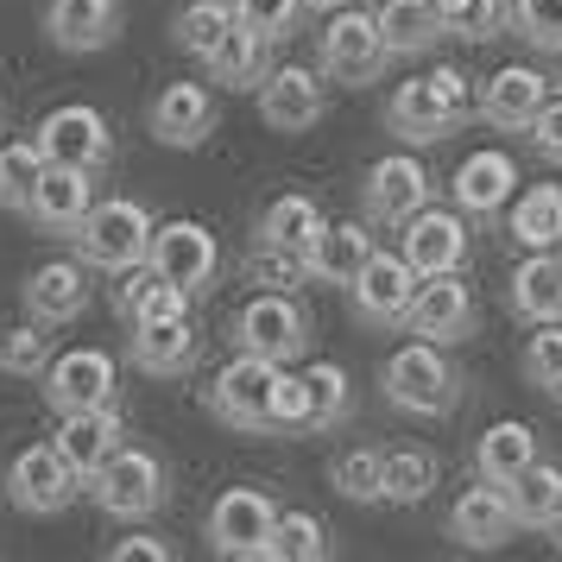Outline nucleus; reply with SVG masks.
Instances as JSON below:
<instances>
[{"label":"nucleus","instance_id":"obj_15","mask_svg":"<svg viewBox=\"0 0 562 562\" xmlns=\"http://www.w3.org/2000/svg\"><path fill=\"white\" fill-rule=\"evenodd\" d=\"M398 254H405L424 279H436V272H461V266H468V254H474L468 215H461V209H449V203H442V209L424 203L405 228H398Z\"/></svg>","mask_w":562,"mask_h":562},{"label":"nucleus","instance_id":"obj_40","mask_svg":"<svg viewBox=\"0 0 562 562\" xmlns=\"http://www.w3.org/2000/svg\"><path fill=\"white\" fill-rule=\"evenodd\" d=\"M52 367V335L38 316H20V323H7L0 329V373H13V380H38Z\"/></svg>","mask_w":562,"mask_h":562},{"label":"nucleus","instance_id":"obj_29","mask_svg":"<svg viewBox=\"0 0 562 562\" xmlns=\"http://www.w3.org/2000/svg\"><path fill=\"white\" fill-rule=\"evenodd\" d=\"M506 304L518 323H562V254L543 247V254H525L512 266V284H506Z\"/></svg>","mask_w":562,"mask_h":562},{"label":"nucleus","instance_id":"obj_37","mask_svg":"<svg viewBox=\"0 0 562 562\" xmlns=\"http://www.w3.org/2000/svg\"><path fill=\"white\" fill-rule=\"evenodd\" d=\"M304 385H310V436H329L355 417V385H348V373L335 360H310Z\"/></svg>","mask_w":562,"mask_h":562},{"label":"nucleus","instance_id":"obj_26","mask_svg":"<svg viewBox=\"0 0 562 562\" xmlns=\"http://www.w3.org/2000/svg\"><path fill=\"white\" fill-rule=\"evenodd\" d=\"M449 537H456L461 550H506L512 537H518L506 486H493V481L468 486L456 506H449Z\"/></svg>","mask_w":562,"mask_h":562},{"label":"nucleus","instance_id":"obj_41","mask_svg":"<svg viewBox=\"0 0 562 562\" xmlns=\"http://www.w3.org/2000/svg\"><path fill=\"white\" fill-rule=\"evenodd\" d=\"M38 178H45V153H38V139H7V146H0V209L26 215L32 183Z\"/></svg>","mask_w":562,"mask_h":562},{"label":"nucleus","instance_id":"obj_13","mask_svg":"<svg viewBox=\"0 0 562 562\" xmlns=\"http://www.w3.org/2000/svg\"><path fill=\"white\" fill-rule=\"evenodd\" d=\"M259 95V121L272 133H310L323 127V114H329V77L323 70H310V64H279V70H266V82L254 89Z\"/></svg>","mask_w":562,"mask_h":562},{"label":"nucleus","instance_id":"obj_14","mask_svg":"<svg viewBox=\"0 0 562 562\" xmlns=\"http://www.w3.org/2000/svg\"><path fill=\"white\" fill-rule=\"evenodd\" d=\"M38 392H45V405H52L57 417H64V411L114 405L121 367H114V355H102V348H64V355H52V367L38 373Z\"/></svg>","mask_w":562,"mask_h":562},{"label":"nucleus","instance_id":"obj_55","mask_svg":"<svg viewBox=\"0 0 562 562\" xmlns=\"http://www.w3.org/2000/svg\"><path fill=\"white\" fill-rule=\"evenodd\" d=\"M557 405H562V392H557Z\"/></svg>","mask_w":562,"mask_h":562},{"label":"nucleus","instance_id":"obj_31","mask_svg":"<svg viewBox=\"0 0 562 562\" xmlns=\"http://www.w3.org/2000/svg\"><path fill=\"white\" fill-rule=\"evenodd\" d=\"M506 234L525 254L562 247V183H531V190H518L512 209H506Z\"/></svg>","mask_w":562,"mask_h":562},{"label":"nucleus","instance_id":"obj_30","mask_svg":"<svg viewBox=\"0 0 562 562\" xmlns=\"http://www.w3.org/2000/svg\"><path fill=\"white\" fill-rule=\"evenodd\" d=\"M329 228V215H323V203L316 196H272L266 203V215H259V228H254V240L259 247H284V254H297L304 259L310 247H316V234Z\"/></svg>","mask_w":562,"mask_h":562},{"label":"nucleus","instance_id":"obj_35","mask_svg":"<svg viewBox=\"0 0 562 562\" xmlns=\"http://www.w3.org/2000/svg\"><path fill=\"white\" fill-rule=\"evenodd\" d=\"M537 461V430L531 424H518V417H506V424H493V430L474 436V474L493 486H506L518 468H531Z\"/></svg>","mask_w":562,"mask_h":562},{"label":"nucleus","instance_id":"obj_21","mask_svg":"<svg viewBox=\"0 0 562 562\" xmlns=\"http://www.w3.org/2000/svg\"><path fill=\"white\" fill-rule=\"evenodd\" d=\"M543 102H550V77L531 70V64H506V70H493V77L481 82V95H474V121L493 127V133H525Z\"/></svg>","mask_w":562,"mask_h":562},{"label":"nucleus","instance_id":"obj_19","mask_svg":"<svg viewBox=\"0 0 562 562\" xmlns=\"http://www.w3.org/2000/svg\"><path fill=\"white\" fill-rule=\"evenodd\" d=\"M518 196V165H512L499 146H481V153H468L456 165V178H449V203L468 215V222H499Z\"/></svg>","mask_w":562,"mask_h":562},{"label":"nucleus","instance_id":"obj_38","mask_svg":"<svg viewBox=\"0 0 562 562\" xmlns=\"http://www.w3.org/2000/svg\"><path fill=\"white\" fill-rule=\"evenodd\" d=\"M329 486L348 506H385V449H348V456H335Z\"/></svg>","mask_w":562,"mask_h":562},{"label":"nucleus","instance_id":"obj_45","mask_svg":"<svg viewBox=\"0 0 562 562\" xmlns=\"http://www.w3.org/2000/svg\"><path fill=\"white\" fill-rule=\"evenodd\" d=\"M518 373L543 392H562V323H537V335L518 355Z\"/></svg>","mask_w":562,"mask_h":562},{"label":"nucleus","instance_id":"obj_56","mask_svg":"<svg viewBox=\"0 0 562 562\" xmlns=\"http://www.w3.org/2000/svg\"><path fill=\"white\" fill-rule=\"evenodd\" d=\"M557 254H562V247H557Z\"/></svg>","mask_w":562,"mask_h":562},{"label":"nucleus","instance_id":"obj_53","mask_svg":"<svg viewBox=\"0 0 562 562\" xmlns=\"http://www.w3.org/2000/svg\"><path fill=\"white\" fill-rule=\"evenodd\" d=\"M550 537H557V550H562V512H557V525H550Z\"/></svg>","mask_w":562,"mask_h":562},{"label":"nucleus","instance_id":"obj_32","mask_svg":"<svg viewBox=\"0 0 562 562\" xmlns=\"http://www.w3.org/2000/svg\"><path fill=\"white\" fill-rule=\"evenodd\" d=\"M506 499H512L518 531H550V525H557V512H562V468L537 456L531 468H518V474L506 481Z\"/></svg>","mask_w":562,"mask_h":562},{"label":"nucleus","instance_id":"obj_25","mask_svg":"<svg viewBox=\"0 0 562 562\" xmlns=\"http://www.w3.org/2000/svg\"><path fill=\"white\" fill-rule=\"evenodd\" d=\"M385 127L398 133L405 146H436V139L461 133L468 121H461L456 108L436 95V82H430V77H411V82H398V95L385 102Z\"/></svg>","mask_w":562,"mask_h":562},{"label":"nucleus","instance_id":"obj_42","mask_svg":"<svg viewBox=\"0 0 562 562\" xmlns=\"http://www.w3.org/2000/svg\"><path fill=\"white\" fill-rule=\"evenodd\" d=\"M442 32L461 38V45H486V38L512 32V0H456L442 13Z\"/></svg>","mask_w":562,"mask_h":562},{"label":"nucleus","instance_id":"obj_39","mask_svg":"<svg viewBox=\"0 0 562 562\" xmlns=\"http://www.w3.org/2000/svg\"><path fill=\"white\" fill-rule=\"evenodd\" d=\"M329 550H335L329 525H323L316 512H279L272 543H266V557H272V562H323Z\"/></svg>","mask_w":562,"mask_h":562},{"label":"nucleus","instance_id":"obj_36","mask_svg":"<svg viewBox=\"0 0 562 562\" xmlns=\"http://www.w3.org/2000/svg\"><path fill=\"white\" fill-rule=\"evenodd\" d=\"M228 32H234V0H190V7H178V20H171V45L190 52L196 64H209V57L222 52Z\"/></svg>","mask_w":562,"mask_h":562},{"label":"nucleus","instance_id":"obj_44","mask_svg":"<svg viewBox=\"0 0 562 562\" xmlns=\"http://www.w3.org/2000/svg\"><path fill=\"white\" fill-rule=\"evenodd\" d=\"M512 38L531 52H562V0H512Z\"/></svg>","mask_w":562,"mask_h":562},{"label":"nucleus","instance_id":"obj_8","mask_svg":"<svg viewBox=\"0 0 562 562\" xmlns=\"http://www.w3.org/2000/svg\"><path fill=\"white\" fill-rule=\"evenodd\" d=\"M417 284H424V272H417L398 247H392V254L373 247V259L360 266V279L348 284V310H355L360 329H405Z\"/></svg>","mask_w":562,"mask_h":562},{"label":"nucleus","instance_id":"obj_48","mask_svg":"<svg viewBox=\"0 0 562 562\" xmlns=\"http://www.w3.org/2000/svg\"><path fill=\"white\" fill-rule=\"evenodd\" d=\"M272 436H310V385H304V373H279V392H272Z\"/></svg>","mask_w":562,"mask_h":562},{"label":"nucleus","instance_id":"obj_50","mask_svg":"<svg viewBox=\"0 0 562 562\" xmlns=\"http://www.w3.org/2000/svg\"><path fill=\"white\" fill-rule=\"evenodd\" d=\"M430 82H436V95H442V102L456 108L461 121H474V82L461 77L456 64H442V70H430Z\"/></svg>","mask_w":562,"mask_h":562},{"label":"nucleus","instance_id":"obj_54","mask_svg":"<svg viewBox=\"0 0 562 562\" xmlns=\"http://www.w3.org/2000/svg\"><path fill=\"white\" fill-rule=\"evenodd\" d=\"M449 7H456V0H436V13H449Z\"/></svg>","mask_w":562,"mask_h":562},{"label":"nucleus","instance_id":"obj_51","mask_svg":"<svg viewBox=\"0 0 562 562\" xmlns=\"http://www.w3.org/2000/svg\"><path fill=\"white\" fill-rule=\"evenodd\" d=\"M165 562L171 557V543H158V537H127V543H114V562Z\"/></svg>","mask_w":562,"mask_h":562},{"label":"nucleus","instance_id":"obj_10","mask_svg":"<svg viewBox=\"0 0 562 562\" xmlns=\"http://www.w3.org/2000/svg\"><path fill=\"white\" fill-rule=\"evenodd\" d=\"M32 139H38V153L52 158V165H82V171H95V178L114 165V127H108L102 108H89V102L52 108Z\"/></svg>","mask_w":562,"mask_h":562},{"label":"nucleus","instance_id":"obj_3","mask_svg":"<svg viewBox=\"0 0 562 562\" xmlns=\"http://www.w3.org/2000/svg\"><path fill=\"white\" fill-rule=\"evenodd\" d=\"M316 70L341 89H367L392 70V45L380 32V13H360L355 0L323 13V32H316Z\"/></svg>","mask_w":562,"mask_h":562},{"label":"nucleus","instance_id":"obj_34","mask_svg":"<svg viewBox=\"0 0 562 562\" xmlns=\"http://www.w3.org/2000/svg\"><path fill=\"white\" fill-rule=\"evenodd\" d=\"M373 13H380V32H385V45H392V57H424L442 45L436 0H380Z\"/></svg>","mask_w":562,"mask_h":562},{"label":"nucleus","instance_id":"obj_52","mask_svg":"<svg viewBox=\"0 0 562 562\" xmlns=\"http://www.w3.org/2000/svg\"><path fill=\"white\" fill-rule=\"evenodd\" d=\"M335 7H348V0H304V13H335Z\"/></svg>","mask_w":562,"mask_h":562},{"label":"nucleus","instance_id":"obj_47","mask_svg":"<svg viewBox=\"0 0 562 562\" xmlns=\"http://www.w3.org/2000/svg\"><path fill=\"white\" fill-rule=\"evenodd\" d=\"M240 272H247V284H259V291H297V284H310L304 259L284 254V247H259V240H254V254H247Z\"/></svg>","mask_w":562,"mask_h":562},{"label":"nucleus","instance_id":"obj_18","mask_svg":"<svg viewBox=\"0 0 562 562\" xmlns=\"http://www.w3.org/2000/svg\"><path fill=\"white\" fill-rule=\"evenodd\" d=\"M127 360L146 380H190L203 360V329L183 316H158V323H133L127 329Z\"/></svg>","mask_w":562,"mask_h":562},{"label":"nucleus","instance_id":"obj_24","mask_svg":"<svg viewBox=\"0 0 562 562\" xmlns=\"http://www.w3.org/2000/svg\"><path fill=\"white\" fill-rule=\"evenodd\" d=\"M373 222L367 215H341V222H329V228L316 234V247L304 254V272H310V284H329V291H348V284L360 279V266L373 259Z\"/></svg>","mask_w":562,"mask_h":562},{"label":"nucleus","instance_id":"obj_16","mask_svg":"<svg viewBox=\"0 0 562 562\" xmlns=\"http://www.w3.org/2000/svg\"><path fill=\"white\" fill-rule=\"evenodd\" d=\"M474 323H481L474 284H461V272H436V279H424V284H417V297H411L405 335H424V341L456 348V341L474 335Z\"/></svg>","mask_w":562,"mask_h":562},{"label":"nucleus","instance_id":"obj_9","mask_svg":"<svg viewBox=\"0 0 562 562\" xmlns=\"http://www.w3.org/2000/svg\"><path fill=\"white\" fill-rule=\"evenodd\" d=\"M430 196H436V178L417 153H385L380 165H367V178H360V215H367L373 228H405Z\"/></svg>","mask_w":562,"mask_h":562},{"label":"nucleus","instance_id":"obj_1","mask_svg":"<svg viewBox=\"0 0 562 562\" xmlns=\"http://www.w3.org/2000/svg\"><path fill=\"white\" fill-rule=\"evenodd\" d=\"M153 234L158 215L133 196H102V203L82 215V228L70 234V247L89 272H127V266H146L153 259Z\"/></svg>","mask_w":562,"mask_h":562},{"label":"nucleus","instance_id":"obj_27","mask_svg":"<svg viewBox=\"0 0 562 562\" xmlns=\"http://www.w3.org/2000/svg\"><path fill=\"white\" fill-rule=\"evenodd\" d=\"M108 304H114V316L121 323H158V316H183V310L196 304L183 284H171L165 272H158L153 259L146 266H127V272H114V291H108Z\"/></svg>","mask_w":562,"mask_h":562},{"label":"nucleus","instance_id":"obj_5","mask_svg":"<svg viewBox=\"0 0 562 562\" xmlns=\"http://www.w3.org/2000/svg\"><path fill=\"white\" fill-rule=\"evenodd\" d=\"M89 499H95L108 518L139 525V518H153V512L171 499V474H165V461H158L153 449L121 442V449H114V456L89 474Z\"/></svg>","mask_w":562,"mask_h":562},{"label":"nucleus","instance_id":"obj_20","mask_svg":"<svg viewBox=\"0 0 562 562\" xmlns=\"http://www.w3.org/2000/svg\"><path fill=\"white\" fill-rule=\"evenodd\" d=\"M89 209H95V171H82V165H52V158H45V178L32 183V203H26L32 228L70 240Z\"/></svg>","mask_w":562,"mask_h":562},{"label":"nucleus","instance_id":"obj_2","mask_svg":"<svg viewBox=\"0 0 562 562\" xmlns=\"http://www.w3.org/2000/svg\"><path fill=\"white\" fill-rule=\"evenodd\" d=\"M380 385H385V405L405 411V417H449L461 405L456 360L442 355V341H424V335L405 341L398 355H385Z\"/></svg>","mask_w":562,"mask_h":562},{"label":"nucleus","instance_id":"obj_43","mask_svg":"<svg viewBox=\"0 0 562 562\" xmlns=\"http://www.w3.org/2000/svg\"><path fill=\"white\" fill-rule=\"evenodd\" d=\"M430 486H436L430 449H385V499H392V506H417Z\"/></svg>","mask_w":562,"mask_h":562},{"label":"nucleus","instance_id":"obj_4","mask_svg":"<svg viewBox=\"0 0 562 562\" xmlns=\"http://www.w3.org/2000/svg\"><path fill=\"white\" fill-rule=\"evenodd\" d=\"M228 341L234 355H259L291 367V360L310 355V310L297 304V291H254L228 316Z\"/></svg>","mask_w":562,"mask_h":562},{"label":"nucleus","instance_id":"obj_28","mask_svg":"<svg viewBox=\"0 0 562 562\" xmlns=\"http://www.w3.org/2000/svg\"><path fill=\"white\" fill-rule=\"evenodd\" d=\"M121 436H127V417H121L114 405H95V411H64L52 442L64 449V461L77 468L82 481H89V474H95V468L121 449Z\"/></svg>","mask_w":562,"mask_h":562},{"label":"nucleus","instance_id":"obj_23","mask_svg":"<svg viewBox=\"0 0 562 562\" xmlns=\"http://www.w3.org/2000/svg\"><path fill=\"white\" fill-rule=\"evenodd\" d=\"M20 297H26V316H38L45 329H64V323H77L82 310H89V297H95V272H89L77 254L70 259H45V266L26 279Z\"/></svg>","mask_w":562,"mask_h":562},{"label":"nucleus","instance_id":"obj_49","mask_svg":"<svg viewBox=\"0 0 562 562\" xmlns=\"http://www.w3.org/2000/svg\"><path fill=\"white\" fill-rule=\"evenodd\" d=\"M525 146H531L543 165H557V171H562V95H550V102L531 114V127H525Z\"/></svg>","mask_w":562,"mask_h":562},{"label":"nucleus","instance_id":"obj_33","mask_svg":"<svg viewBox=\"0 0 562 562\" xmlns=\"http://www.w3.org/2000/svg\"><path fill=\"white\" fill-rule=\"evenodd\" d=\"M203 70H209V82H222V89H234V95H247V89H259L266 70H272V45H266L254 26L234 20V32L222 38V52L209 57Z\"/></svg>","mask_w":562,"mask_h":562},{"label":"nucleus","instance_id":"obj_22","mask_svg":"<svg viewBox=\"0 0 562 562\" xmlns=\"http://www.w3.org/2000/svg\"><path fill=\"white\" fill-rule=\"evenodd\" d=\"M121 26H127L121 0H45V38L70 57L108 52L121 38Z\"/></svg>","mask_w":562,"mask_h":562},{"label":"nucleus","instance_id":"obj_46","mask_svg":"<svg viewBox=\"0 0 562 562\" xmlns=\"http://www.w3.org/2000/svg\"><path fill=\"white\" fill-rule=\"evenodd\" d=\"M234 20L254 26L266 45H284L297 32V20H304V0H234Z\"/></svg>","mask_w":562,"mask_h":562},{"label":"nucleus","instance_id":"obj_17","mask_svg":"<svg viewBox=\"0 0 562 562\" xmlns=\"http://www.w3.org/2000/svg\"><path fill=\"white\" fill-rule=\"evenodd\" d=\"M222 121V108H215V89L209 82H165L146 108V133H153L158 146H171V153H196L209 133Z\"/></svg>","mask_w":562,"mask_h":562},{"label":"nucleus","instance_id":"obj_7","mask_svg":"<svg viewBox=\"0 0 562 562\" xmlns=\"http://www.w3.org/2000/svg\"><path fill=\"white\" fill-rule=\"evenodd\" d=\"M82 493H89V481L64 461L57 442H32V449H20V456L7 461V499L26 518H57V512L77 506Z\"/></svg>","mask_w":562,"mask_h":562},{"label":"nucleus","instance_id":"obj_6","mask_svg":"<svg viewBox=\"0 0 562 562\" xmlns=\"http://www.w3.org/2000/svg\"><path fill=\"white\" fill-rule=\"evenodd\" d=\"M279 360L234 355L215 380H209L203 405L215 424H228L234 436H272V392H279Z\"/></svg>","mask_w":562,"mask_h":562},{"label":"nucleus","instance_id":"obj_11","mask_svg":"<svg viewBox=\"0 0 562 562\" xmlns=\"http://www.w3.org/2000/svg\"><path fill=\"white\" fill-rule=\"evenodd\" d=\"M153 266L171 284H183L190 297H209V291L222 284V240H215V228H209V222H190V215H178V222H158Z\"/></svg>","mask_w":562,"mask_h":562},{"label":"nucleus","instance_id":"obj_12","mask_svg":"<svg viewBox=\"0 0 562 562\" xmlns=\"http://www.w3.org/2000/svg\"><path fill=\"white\" fill-rule=\"evenodd\" d=\"M272 525H279V506H272V493H259V486H228L203 518V537L215 557H266V543H272Z\"/></svg>","mask_w":562,"mask_h":562}]
</instances>
